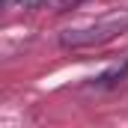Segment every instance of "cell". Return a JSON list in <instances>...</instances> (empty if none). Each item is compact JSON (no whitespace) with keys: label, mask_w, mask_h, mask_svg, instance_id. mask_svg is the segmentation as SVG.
I'll return each instance as SVG.
<instances>
[{"label":"cell","mask_w":128,"mask_h":128,"mask_svg":"<svg viewBox=\"0 0 128 128\" xmlns=\"http://www.w3.org/2000/svg\"><path fill=\"white\" fill-rule=\"evenodd\" d=\"M128 33V9H119L113 15H104L96 24H86V27H74V30L60 33V45L68 51H78V48H92V45H104L116 36Z\"/></svg>","instance_id":"obj_1"},{"label":"cell","mask_w":128,"mask_h":128,"mask_svg":"<svg viewBox=\"0 0 128 128\" xmlns=\"http://www.w3.org/2000/svg\"><path fill=\"white\" fill-rule=\"evenodd\" d=\"M128 74V60H122V63L110 66L104 74H98V78H92V86H98V90H107V86H116L122 78Z\"/></svg>","instance_id":"obj_2"}]
</instances>
